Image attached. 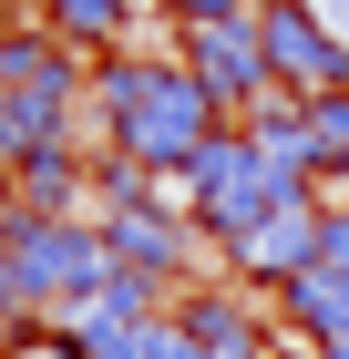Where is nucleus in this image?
<instances>
[{
    "label": "nucleus",
    "instance_id": "nucleus-1",
    "mask_svg": "<svg viewBox=\"0 0 349 359\" xmlns=\"http://www.w3.org/2000/svg\"><path fill=\"white\" fill-rule=\"evenodd\" d=\"M329 21H339V31H349V0H329Z\"/></svg>",
    "mask_w": 349,
    "mask_h": 359
}]
</instances>
